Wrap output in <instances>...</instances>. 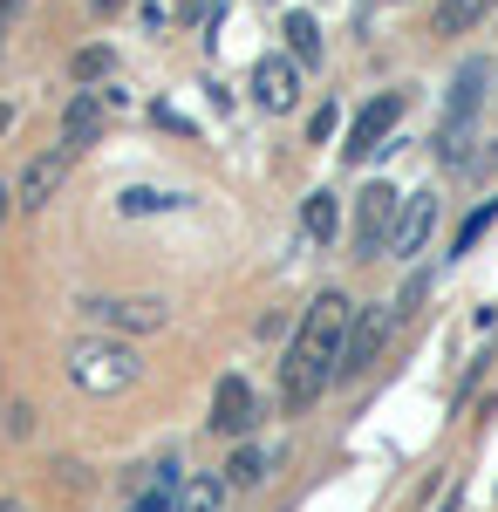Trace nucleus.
Returning <instances> with one entry per match:
<instances>
[{
    "instance_id": "a878e982",
    "label": "nucleus",
    "mask_w": 498,
    "mask_h": 512,
    "mask_svg": "<svg viewBox=\"0 0 498 512\" xmlns=\"http://www.w3.org/2000/svg\"><path fill=\"white\" fill-rule=\"evenodd\" d=\"M0 512H28V506H21V499H7V492H0Z\"/></svg>"
},
{
    "instance_id": "2eb2a0df",
    "label": "nucleus",
    "mask_w": 498,
    "mask_h": 512,
    "mask_svg": "<svg viewBox=\"0 0 498 512\" xmlns=\"http://www.w3.org/2000/svg\"><path fill=\"white\" fill-rule=\"evenodd\" d=\"M498 0H437V35H471Z\"/></svg>"
},
{
    "instance_id": "4468645a",
    "label": "nucleus",
    "mask_w": 498,
    "mask_h": 512,
    "mask_svg": "<svg viewBox=\"0 0 498 512\" xmlns=\"http://www.w3.org/2000/svg\"><path fill=\"white\" fill-rule=\"evenodd\" d=\"M301 226H307V239H328L342 233V205H335V192H307V205H301Z\"/></svg>"
},
{
    "instance_id": "0eeeda50",
    "label": "nucleus",
    "mask_w": 498,
    "mask_h": 512,
    "mask_svg": "<svg viewBox=\"0 0 498 512\" xmlns=\"http://www.w3.org/2000/svg\"><path fill=\"white\" fill-rule=\"evenodd\" d=\"M437 233V192H410L403 198V212H396V233H389V253L396 260H417L423 246Z\"/></svg>"
},
{
    "instance_id": "aec40b11",
    "label": "nucleus",
    "mask_w": 498,
    "mask_h": 512,
    "mask_svg": "<svg viewBox=\"0 0 498 512\" xmlns=\"http://www.w3.org/2000/svg\"><path fill=\"white\" fill-rule=\"evenodd\" d=\"M492 219H498V205H492V198H485V205H478V212H471V219H464V226H458V246H451V253H471V246L485 239V226H492Z\"/></svg>"
},
{
    "instance_id": "b1692460",
    "label": "nucleus",
    "mask_w": 498,
    "mask_h": 512,
    "mask_svg": "<svg viewBox=\"0 0 498 512\" xmlns=\"http://www.w3.org/2000/svg\"><path fill=\"white\" fill-rule=\"evenodd\" d=\"M28 0H0V41H7V28H14V14H21Z\"/></svg>"
},
{
    "instance_id": "7ed1b4c3",
    "label": "nucleus",
    "mask_w": 498,
    "mask_h": 512,
    "mask_svg": "<svg viewBox=\"0 0 498 512\" xmlns=\"http://www.w3.org/2000/svg\"><path fill=\"white\" fill-rule=\"evenodd\" d=\"M396 212H403V192H389V185H369V192L355 198V260H376L389 246Z\"/></svg>"
},
{
    "instance_id": "ddd939ff",
    "label": "nucleus",
    "mask_w": 498,
    "mask_h": 512,
    "mask_svg": "<svg viewBox=\"0 0 498 512\" xmlns=\"http://www.w3.org/2000/svg\"><path fill=\"white\" fill-rule=\"evenodd\" d=\"M178 492H185V472H178V458H164V465H151V472H144V485H137L130 512H178Z\"/></svg>"
},
{
    "instance_id": "6ab92c4d",
    "label": "nucleus",
    "mask_w": 498,
    "mask_h": 512,
    "mask_svg": "<svg viewBox=\"0 0 498 512\" xmlns=\"http://www.w3.org/2000/svg\"><path fill=\"white\" fill-rule=\"evenodd\" d=\"M267 458H273V451L246 444V451H239V458L226 465V485H260V478H267Z\"/></svg>"
},
{
    "instance_id": "5701e85b",
    "label": "nucleus",
    "mask_w": 498,
    "mask_h": 512,
    "mask_svg": "<svg viewBox=\"0 0 498 512\" xmlns=\"http://www.w3.org/2000/svg\"><path fill=\"white\" fill-rule=\"evenodd\" d=\"M328 130H335V103H321V110H314V123H307V137H314V144H321V137H328Z\"/></svg>"
},
{
    "instance_id": "412c9836",
    "label": "nucleus",
    "mask_w": 498,
    "mask_h": 512,
    "mask_svg": "<svg viewBox=\"0 0 498 512\" xmlns=\"http://www.w3.org/2000/svg\"><path fill=\"white\" fill-rule=\"evenodd\" d=\"M110 69H116L110 48H82L76 55V82H96V76H110Z\"/></svg>"
},
{
    "instance_id": "f03ea898",
    "label": "nucleus",
    "mask_w": 498,
    "mask_h": 512,
    "mask_svg": "<svg viewBox=\"0 0 498 512\" xmlns=\"http://www.w3.org/2000/svg\"><path fill=\"white\" fill-rule=\"evenodd\" d=\"M69 383L82 396H123L144 383V355L130 342H116V335H82L69 349Z\"/></svg>"
},
{
    "instance_id": "6e6552de",
    "label": "nucleus",
    "mask_w": 498,
    "mask_h": 512,
    "mask_svg": "<svg viewBox=\"0 0 498 512\" xmlns=\"http://www.w3.org/2000/svg\"><path fill=\"white\" fill-rule=\"evenodd\" d=\"M89 315L103 321V328H123V335H151V328H164V301L157 294H123V301H82Z\"/></svg>"
},
{
    "instance_id": "a211bd4d",
    "label": "nucleus",
    "mask_w": 498,
    "mask_h": 512,
    "mask_svg": "<svg viewBox=\"0 0 498 512\" xmlns=\"http://www.w3.org/2000/svg\"><path fill=\"white\" fill-rule=\"evenodd\" d=\"M219 506H226V478H192L178 492V512H219Z\"/></svg>"
},
{
    "instance_id": "dca6fc26",
    "label": "nucleus",
    "mask_w": 498,
    "mask_h": 512,
    "mask_svg": "<svg viewBox=\"0 0 498 512\" xmlns=\"http://www.w3.org/2000/svg\"><path fill=\"white\" fill-rule=\"evenodd\" d=\"M287 55H294V62H321V21H314V14H287Z\"/></svg>"
},
{
    "instance_id": "39448f33",
    "label": "nucleus",
    "mask_w": 498,
    "mask_h": 512,
    "mask_svg": "<svg viewBox=\"0 0 498 512\" xmlns=\"http://www.w3.org/2000/svg\"><path fill=\"white\" fill-rule=\"evenodd\" d=\"M396 123H403V96L389 89V96H376V103L355 117V130H348V144H342V158H348V164H369L376 151H383V137L396 130Z\"/></svg>"
},
{
    "instance_id": "bb28decb",
    "label": "nucleus",
    "mask_w": 498,
    "mask_h": 512,
    "mask_svg": "<svg viewBox=\"0 0 498 512\" xmlns=\"http://www.w3.org/2000/svg\"><path fill=\"white\" fill-rule=\"evenodd\" d=\"M7 205H14V192H7V185H0V219H7Z\"/></svg>"
},
{
    "instance_id": "423d86ee",
    "label": "nucleus",
    "mask_w": 498,
    "mask_h": 512,
    "mask_svg": "<svg viewBox=\"0 0 498 512\" xmlns=\"http://www.w3.org/2000/svg\"><path fill=\"white\" fill-rule=\"evenodd\" d=\"M253 103L273 110V117H287V110L301 103V62H294V55H260V69H253Z\"/></svg>"
},
{
    "instance_id": "1a4fd4ad",
    "label": "nucleus",
    "mask_w": 498,
    "mask_h": 512,
    "mask_svg": "<svg viewBox=\"0 0 498 512\" xmlns=\"http://www.w3.org/2000/svg\"><path fill=\"white\" fill-rule=\"evenodd\" d=\"M253 417H260V403H253V390H246V376H226V383L212 390V431L219 437H246Z\"/></svg>"
},
{
    "instance_id": "f257e3e1",
    "label": "nucleus",
    "mask_w": 498,
    "mask_h": 512,
    "mask_svg": "<svg viewBox=\"0 0 498 512\" xmlns=\"http://www.w3.org/2000/svg\"><path fill=\"white\" fill-rule=\"evenodd\" d=\"M348 328H355V301H348L342 287H328V294L307 301L301 328H294V342H287V362H280V396H287V410H307V403H321L328 383H342Z\"/></svg>"
},
{
    "instance_id": "9d476101",
    "label": "nucleus",
    "mask_w": 498,
    "mask_h": 512,
    "mask_svg": "<svg viewBox=\"0 0 498 512\" xmlns=\"http://www.w3.org/2000/svg\"><path fill=\"white\" fill-rule=\"evenodd\" d=\"M103 117H110V96H103V89L69 96V110H62V144H69V151H89V144L103 137Z\"/></svg>"
},
{
    "instance_id": "f8f14e48",
    "label": "nucleus",
    "mask_w": 498,
    "mask_h": 512,
    "mask_svg": "<svg viewBox=\"0 0 498 512\" xmlns=\"http://www.w3.org/2000/svg\"><path fill=\"white\" fill-rule=\"evenodd\" d=\"M485 89H492V62H464L458 82H451V103H444V123H478Z\"/></svg>"
},
{
    "instance_id": "393cba45",
    "label": "nucleus",
    "mask_w": 498,
    "mask_h": 512,
    "mask_svg": "<svg viewBox=\"0 0 498 512\" xmlns=\"http://www.w3.org/2000/svg\"><path fill=\"white\" fill-rule=\"evenodd\" d=\"M7 123H14V103H0V137H7Z\"/></svg>"
},
{
    "instance_id": "f3484780",
    "label": "nucleus",
    "mask_w": 498,
    "mask_h": 512,
    "mask_svg": "<svg viewBox=\"0 0 498 512\" xmlns=\"http://www.w3.org/2000/svg\"><path fill=\"white\" fill-rule=\"evenodd\" d=\"M178 205H185L178 192H151V185H137V192L116 198V212H123V219H144V212H178Z\"/></svg>"
},
{
    "instance_id": "9b49d317",
    "label": "nucleus",
    "mask_w": 498,
    "mask_h": 512,
    "mask_svg": "<svg viewBox=\"0 0 498 512\" xmlns=\"http://www.w3.org/2000/svg\"><path fill=\"white\" fill-rule=\"evenodd\" d=\"M69 164H76V151H69V144H55V151H41L35 164H28V171H21V205H48V198L62 192V178H69Z\"/></svg>"
},
{
    "instance_id": "20e7f679",
    "label": "nucleus",
    "mask_w": 498,
    "mask_h": 512,
    "mask_svg": "<svg viewBox=\"0 0 498 512\" xmlns=\"http://www.w3.org/2000/svg\"><path fill=\"white\" fill-rule=\"evenodd\" d=\"M396 321H403V315H396V301L355 315V328H348V355H342V383H348V376H362V369L383 355V342H389V328H396Z\"/></svg>"
},
{
    "instance_id": "4be33fe9",
    "label": "nucleus",
    "mask_w": 498,
    "mask_h": 512,
    "mask_svg": "<svg viewBox=\"0 0 498 512\" xmlns=\"http://www.w3.org/2000/svg\"><path fill=\"white\" fill-rule=\"evenodd\" d=\"M219 7H226V0H178V21L205 28V21H219Z\"/></svg>"
}]
</instances>
